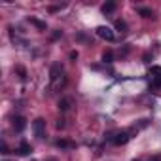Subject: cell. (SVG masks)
I'll return each mask as SVG.
<instances>
[{
    "mask_svg": "<svg viewBox=\"0 0 161 161\" xmlns=\"http://www.w3.org/2000/svg\"><path fill=\"white\" fill-rule=\"evenodd\" d=\"M2 153H8V146H6V142H2Z\"/></svg>",
    "mask_w": 161,
    "mask_h": 161,
    "instance_id": "d6986e66",
    "label": "cell"
},
{
    "mask_svg": "<svg viewBox=\"0 0 161 161\" xmlns=\"http://www.w3.org/2000/svg\"><path fill=\"white\" fill-rule=\"evenodd\" d=\"M15 70H17V74H19V78H21V80H25V78H27V70H25L23 66H17Z\"/></svg>",
    "mask_w": 161,
    "mask_h": 161,
    "instance_id": "5bb4252c",
    "label": "cell"
},
{
    "mask_svg": "<svg viewBox=\"0 0 161 161\" xmlns=\"http://www.w3.org/2000/svg\"><path fill=\"white\" fill-rule=\"evenodd\" d=\"M55 146H57V148H74V142H70V140H63V138H59V140L55 142Z\"/></svg>",
    "mask_w": 161,
    "mask_h": 161,
    "instance_id": "ba28073f",
    "label": "cell"
},
{
    "mask_svg": "<svg viewBox=\"0 0 161 161\" xmlns=\"http://www.w3.org/2000/svg\"><path fill=\"white\" fill-rule=\"evenodd\" d=\"M49 78H51V82H57L59 78H63V66H61L59 63H55V64L51 66V70H49Z\"/></svg>",
    "mask_w": 161,
    "mask_h": 161,
    "instance_id": "3957f363",
    "label": "cell"
},
{
    "mask_svg": "<svg viewBox=\"0 0 161 161\" xmlns=\"http://www.w3.org/2000/svg\"><path fill=\"white\" fill-rule=\"evenodd\" d=\"M59 110H61V112L70 110V101H68V99H61V101H59Z\"/></svg>",
    "mask_w": 161,
    "mask_h": 161,
    "instance_id": "9c48e42d",
    "label": "cell"
},
{
    "mask_svg": "<svg viewBox=\"0 0 161 161\" xmlns=\"http://www.w3.org/2000/svg\"><path fill=\"white\" fill-rule=\"evenodd\" d=\"M31 152H32V146H31L29 142H21V146L17 148V153H19V155H29Z\"/></svg>",
    "mask_w": 161,
    "mask_h": 161,
    "instance_id": "8992f818",
    "label": "cell"
},
{
    "mask_svg": "<svg viewBox=\"0 0 161 161\" xmlns=\"http://www.w3.org/2000/svg\"><path fill=\"white\" fill-rule=\"evenodd\" d=\"M70 59H72V61L78 59V51H70Z\"/></svg>",
    "mask_w": 161,
    "mask_h": 161,
    "instance_id": "ac0fdd59",
    "label": "cell"
},
{
    "mask_svg": "<svg viewBox=\"0 0 161 161\" xmlns=\"http://www.w3.org/2000/svg\"><path fill=\"white\" fill-rule=\"evenodd\" d=\"M129 138H131L129 133H118V135L114 136V144H116V146H123V144L129 142Z\"/></svg>",
    "mask_w": 161,
    "mask_h": 161,
    "instance_id": "277c9868",
    "label": "cell"
},
{
    "mask_svg": "<svg viewBox=\"0 0 161 161\" xmlns=\"http://www.w3.org/2000/svg\"><path fill=\"white\" fill-rule=\"evenodd\" d=\"M114 10H116V2H106L103 6V14H112Z\"/></svg>",
    "mask_w": 161,
    "mask_h": 161,
    "instance_id": "30bf717a",
    "label": "cell"
},
{
    "mask_svg": "<svg viewBox=\"0 0 161 161\" xmlns=\"http://www.w3.org/2000/svg\"><path fill=\"white\" fill-rule=\"evenodd\" d=\"M116 29L121 31V32H125V31H127V23H125L123 19H118V21H116Z\"/></svg>",
    "mask_w": 161,
    "mask_h": 161,
    "instance_id": "8fae6325",
    "label": "cell"
},
{
    "mask_svg": "<svg viewBox=\"0 0 161 161\" xmlns=\"http://www.w3.org/2000/svg\"><path fill=\"white\" fill-rule=\"evenodd\" d=\"M97 34H99L103 40H108V42H114V38H116L114 32H112L108 27H99V29H97Z\"/></svg>",
    "mask_w": 161,
    "mask_h": 161,
    "instance_id": "7a4b0ae2",
    "label": "cell"
},
{
    "mask_svg": "<svg viewBox=\"0 0 161 161\" xmlns=\"http://www.w3.org/2000/svg\"><path fill=\"white\" fill-rule=\"evenodd\" d=\"M103 61H104V63H112V51H104Z\"/></svg>",
    "mask_w": 161,
    "mask_h": 161,
    "instance_id": "9a60e30c",
    "label": "cell"
},
{
    "mask_svg": "<svg viewBox=\"0 0 161 161\" xmlns=\"http://www.w3.org/2000/svg\"><path fill=\"white\" fill-rule=\"evenodd\" d=\"M25 127H27V119H25L23 116H17V118H14V129H15L17 133H21Z\"/></svg>",
    "mask_w": 161,
    "mask_h": 161,
    "instance_id": "5b68a950",
    "label": "cell"
},
{
    "mask_svg": "<svg viewBox=\"0 0 161 161\" xmlns=\"http://www.w3.org/2000/svg\"><path fill=\"white\" fill-rule=\"evenodd\" d=\"M32 131H34V135H36L38 138H42L44 133H46V119H44V118H36V119L32 121Z\"/></svg>",
    "mask_w": 161,
    "mask_h": 161,
    "instance_id": "6da1fadb",
    "label": "cell"
},
{
    "mask_svg": "<svg viewBox=\"0 0 161 161\" xmlns=\"http://www.w3.org/2000/svg\"><path fill=\"white\" fill-rule=\"evenodd\" d=\"M57 129H64V119H59L57 121Z\"/></svg>",
    "mask_w": 161,
    "mask_h": 161,
    "instance_id": "e0dca14e",
    "label": "cell"
},
{
    "mask_svg": "<svg viewBox=\"0 0 161 161\" xmlns=\"http://www.w3.org/2000/svg\"><path fill=\"white\" fill-rule=\"evenodd\" d=\"M150 87H152V89H157V87H161V80H153V82L150 84Z\"/></svg>",
    "mask_w": 161,
    "mask_h": 161,
    "instance_id": "2e32d148",
    "label": "cell"
},
{
    "mask_svg": "<svg viewBox=\"0 0 161 161\" xmlns=\"http://www.w3.org/2000/svg\"><path fill=\"white\" fill-rule=\"evenodd\" d=\"M148 74L152 76V80H161V66H152Z\"/></svg>",
    "mask_w": 161,
    "mask_h": 161,
    "instance_id": "52a82bcc",
    "label": "cell"
},
{
    "mask_svg": "<svg viewBox=\"0 0 161 161\" xmlns=\"http://www.w3.org/2000/svg\"><path fill=\"white\" fill-rule=\"evenodd\" d=\"M138 12H140V15H142V17H146V19L153 15V12H152V10H146V8H142V10H138Z\"/></svg>",
    "mask_w": 161,
    "mask_h": 161,
    "instance_id": "4fadbf2b",
    "label": "cell"
},
{
    "mask_svg": "<svg viewBox=\"0 0 161 161\" xmlns=\"http://www.w3.org/2000/svg\"><path fill=\"white\" fill-rule=\"evenodd\" d=\"M29 21H31L32 25H36V27H38L40 31H46V23H42V21H38V19H32V17H31Z\"/></svg>",
    "mask_w": 161,
    "mask_h": 161,
    "instance_id": "7c38bea8",
    "label": "cell"
}]
</instances>
